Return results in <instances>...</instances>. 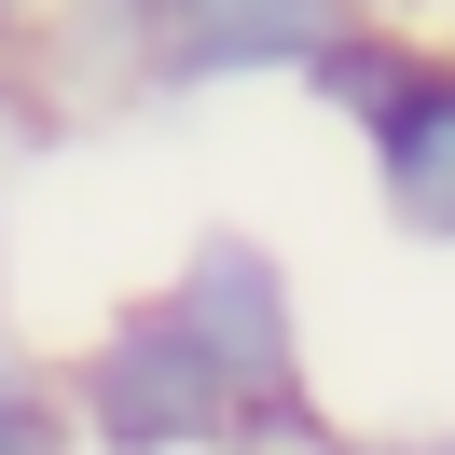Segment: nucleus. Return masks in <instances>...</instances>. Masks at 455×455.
I'll return each mask as SVG.
<instances>
[{
    "instance_id": "5",
    "label": "nucleus",
    "mask_w": 455,
    "mask_h": 455,
    "mask_svg": "<svg viewBox=\"0 0 455 455\" xmlns=\"http://www.w3.org/2000/svg\"><path fill=\"white\" fill-rule=\"evenodd\" d=\"M42 14L56 0H0V84H42Z\"/></svg>"
},
{
    "instance_id": "6",
    "label": "nucleus",
    "mask_w": 455,
    "mask_h": 455,
    "mask_svg": "<svg viewBox=\"0 0 455 455\" xmlns=\"http://www.w3.org/2000/svg\"><path fill=\"white\" fill-rule=\"evenodd\" d=\"M42 124H56V97H42V84H0V166H14V152H28Z\"/></svg>"
},
{
    "instance_id": "3",
    "label": "nucleus",
    "mask_w": 455,
    "mask_h": 455,
    "mask_svg": "<svg viewBox=\"0 0 455 455\" xmlns=\"http://www.w3.org/2000/svg\"><path fill=\"white\" fill-rule=\"evenodd\" d=\"M56 372V414H69V455H249L221 372L194 359V331L166 317V290H111L69 345H42Z\"/></svg>"
},
{
    "instance_id": "2",
    "label": "nucleus",
    "mask_w": 455,
    "mask_h": 455,
    "mask_svg": "<svg viewBox=\"0 0 455 455\" xmlns=\"http://www.w3.org/2000/svg\"><path fill=\"white\" fill-rule=\"evenodd\" d=\"M166 317L194 331V359L221 372L249 455H290L331 427V387H317V304H304V262L276 249L262 221H194L166 249Z\"/></svg>"
},
{
    "instance_id": "8",
    "label": "nucleus",
    "mask_w": 455,
    "mask_h": 455,
    "mask_svg": "<svg viewBox=\"0 0 455 455\" xmlns=\"http://www.w3.org/2000/svg\"><path fill=\"white\" fill-rule=\"evenodd\" d=\"M290 455H372V427H345V414H331L317 442H290Z\"/></svg>"
},
{
    "instance_id": "1",
    "label": "nucleus",
    "mask_w": 455,
    "mask_h": 455,
    "mask_svg": "<svg viewBox=\"0 0 455 455\" xmlns=\"http://www.w3.org/2000/svg\"><path fill=\"white\" fill-rule=\"evenodd\" d=\"M290 97H304L317 124H345L372 221H387L414 262H455V28L442 14L372 0L345 42H317V69Z\"/></svg>"
},
{
    "instance_id": "7",
    "label": "nucleus",
    "mask_w": 455,
    "mask_h": 455,
    "mask_svg": "<svg viewBox=\"0 0 455 455\" xmlns=\"http://www.w3.org/2000/svg\"><path fill=\"white\" fill-rule=\"evenodd\" d=\"M372 455H455V414H427V427H372Z\"/></svg>"
},
{
    "instance_id": "9",
    "label": "nucleus",
    "mask_w": 455,
    "mask_h": 455,
    "mask_svg": "<svg viewBox=\"0 0 455 455\" xmlns=\"http://www.w3.org/2000/svg\"><path fill=\"white\" fill-rule=\"evenodd\" d=\"M442 28H455V14H442Z\"/></svg>"
},
{
    "instance_id": "4",
    "label": "nucleus",
    "mask_w": 455,
    "mask_h": 455,
    "mask_svg": "<svg viewBox=\"0 0 455 455\" xmlns=\"http://www.w3.org/2000/svg\"><path fill=\"white\" fill-rule=\"evenodd\" d=\"M0 455H69L56 372H42V345H14V331H0Z\"/></svg>"
}]
</instances>
